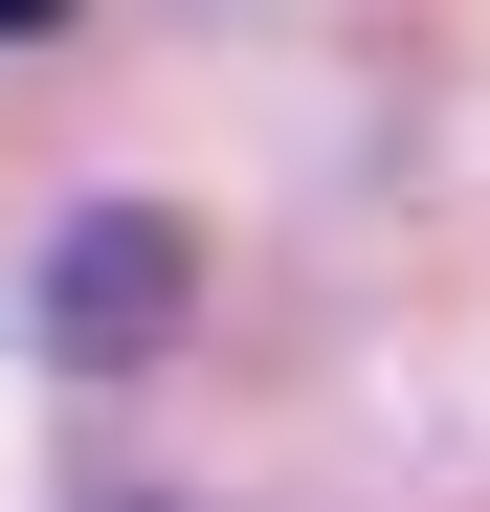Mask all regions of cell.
<instances>
[{"instance_id":"1","label":"cell","mask_w":490,"mask_h":512,"mask_svg":"<svg viewBox=\"0 0 490 512\" xmlns=\"http://www.w3.org/2000/svg\"><path fill=\"white\" fill-rule=\"evenodd\" d=\"M156 312H179V223H156V201H112V223L45 268V334H67V357H134Z\"/></svg>"},{"instance_id":"2","label":"cell","mask_w":490,"mask_h":512,"mask_svg":"<svg viewBox=\"0 0 490 512\" xmlns=\"http://www.w3.org/2000/svg\"><path fill=\"white\" fill-rule=\"evenodd\" d=\"M45 23H67V0H0V45H45Z\"/></svg>"}]
</instances>
